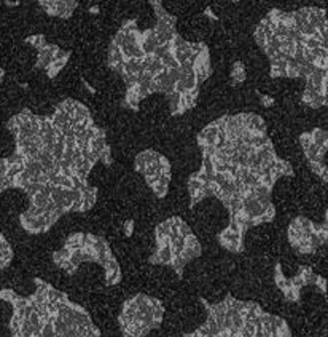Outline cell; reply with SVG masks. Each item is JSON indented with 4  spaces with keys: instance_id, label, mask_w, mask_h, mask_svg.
<instances>
[{
    "instance_id": "13",
    "label": "cell",
    "mask_w": 328,
    "mask_h": 337,
    "mask_svg": "<svg viewBox=\"0 0 328 337\" xmlns=\"http://www.w3.org/2000/svg\"><path fill=\"white\" fill-rule=\"evenodd\" d=\"M300 144L308 160V165L314 174L327 184L328 167H327V152H328V133L324 128H314L300 134Z\"/></svg>"
},
{
    "instance_id": "7",
    "label": "cell",
    "mask_w": 328,
    "mask_h": 337,
    "mask_svg": "<svg viewBox=\"0 0 328 337\" xmlns=\"http://www.w3.org/2000/svg\"><path fill=\"white\" fill-rule=\"evenodd\" d=\"M53 264L66 272L75 275L78 267L85 262H93L102 267L105 275V286H115L121 281V267L115 258L110 244L104 237L89 232H73L67 237L64 246L53 254Z\"/></svg>"
},
{
    "instance_id": "22",
    "label": "cell",
    "mask_w": 328,
    "mask_h": 337,
    "mask_svg": "<svg viewBox=\"0 0 328 337\" xmlns=\"http://www.w3.org/2000/svg\"><path fill=\"white\" fill-rule=\"evenodd\" d=\"M82 82H83V85H85V88H86V90H88V91H89V93H91V94H94V93H96V90H94L93 87H91V85H89L88 82H86V80H85V78H82Z\"/></svg>"
},
{
    "instance_id": "20",
    "label": "cell",
    "mask_w": 328,
    "mask_h": 337,
    "mask_svg": "<svg viewBox=\"0 0 328 337\" xmlns=\"http://www.w3.org/2000/svg\"><path fill=\"white\" fill-rule=\"evenodd\" d=\"M123 230H124V237L131 238L132 233H134V219H126L124 225H123Z\"/></svg>"
},
{
    "instance_id": "23",
    "label": "cell",
    "mask_w": 328,
    "mask_h": 337,
    "mask_svg": "<svg viewBox=\"0 0 328 337\" xmlns=\"http://www.w3.org/2000/svg\"><path fill=\"white\" fill-rule=\"evenodd\" d=\"M3 3L7 5V7H18V5H19L18 0H16V2H15V0H5Z\"/></svg>"
},
{
    "instance_id": "24",
    "label": "cell",
    "mask_w": 328,
    "mask_h": 337,
    "mask_svg": "<svg viewBox=\"0 0 328 337\" xmlns=\"http://www.w3.org/2000/svg\"><path fill=\"white\" fill-rule=\"evenodd\" d=\"M88 11H89L91 15H99V13H101V8L97 7V5H94V7H89Z\"/></svg>"
},
{
    "instance_id": "16",
    "label": "cell",
    "mask_w": 328,
    "mask_h": 337,
    "mask_svg": "<svg viewBox=\"0 0 328 337\" xmlns=\"http://www.w3.org/2000/svg\"><path fill=\"white\" fill-rule=\"evenodd\" d=\"M15 258V251L11 248V244L8 243V240L5 238V235L0 232V270H5L11 265Z\"/></svg>"
},
{
    "instance_id": "19",
    "label": "cell",
    "mask_w": 328,
    "mask_h": 337,
    "mask_svg": "<svg viewBox=\"0 0 328 337\" xmlns=\"http://www.w3.org/2000/svg\"><path fill=\"white\" fill-rule=\"evenodd\" d=\"M257 94H258V98H260V104L263 107H273L274 106V98L273 96H269V94H263V93H258L257 91Z\"/></svg>"
},
{
    "instance_id": "14",
    "label": "cell",
    "mask_w": 328,
    "mask_h": 337,
    "mask_svg": "<svg viewBox=\"0 0 328 337\" xmlns=\"http://www.w3.org/2000/svg\"><path fill=\"white\" fill-rule=\"evenodd\" d=\"M37 50V59H35V69L45 71L48 78H54L59 75V72L67 66L70 59V51L61 50L54 43L43 42Z\"/></svg>"
},
{
    "instance_id": "2",
    "label": "cell",
    "mask_w": 328,
    "mask_h": 337,
    "mask_svg": "<svg viewBox=\"0 0 328 337\" xmlns=\"http://www.w3.org/2000/svg\"><path fill=\"white\" fill-rule=\"evenodd\" d=\"M201 168L188 178L190 208L217 198L228 211V225L217 235L228 253L241 254L249 230L276 219L273 190L280 178H293L289 160L277 155L261 115H222L196 136Z\"/></svg>"
},
{
    "instance_id": "11",
    "label": "cell",
    "mask_w": 328,
    "mask_h": 337,
    "mask_svg": "<svg viewBox=\"0 0 328 337\" xmlns=\"http://www.w3.org/2000/svg\"><path fill=\"white\" fill-rule=\"evenodd\" d=\"M290 246L301 256L315 254L320 246L327 244L328 225L327 219L324 224H315L306 216H296L292 219L289 230H287Z\"/></svg>"
},
{
    "instance_id": "1",
    "label": "cell",
    "mask_w": 328,
    "mask_h": 337,
    "mask_svg": "<svg viewBox=\"0 0 328 337\" xmlns=\"http://www.w3.org/2000/svg\"><path fill=\"white\" fill-rule=\"evenodd\" d=\"M15 150L0 157V193L22 192L29 208L19 224L31 235L51 230L62 216L86 213L97 202L89 174L97 163L110 167L112 149L105 130L77 99H64L53 113L22 109L8 118Z\"/></svg>"
},
{
    "instance_id": "15",
    "label": "cell",
    "mask_w": 328,
    "mask_h": 337,
    "mask_svg": "<svg viewBox=\"0 0 328 337\" xmlns=\"http://www.w3.org/2000/svg\"><path fill=\"white\" fill-rule=\"evenodd\" d=\"M40 7L50 16L69 19L78 7V0H38Z\"/></svg>"
},
{
    "instance_id": "6",
    "label": "cell",
    "mask_w": 328,
    "mask_h": 337,
    "mask_svg": "<svg viewBox=\"0 0 328 337\" xmlns=\"http://www.w3.org/2000/svg\"><path fill=\"white\" fill-rule=\"evenodd\" d=\"M206 321L187 337H290L292 329L284 318L264 312L261 305L239 300L226 294L218 304L201 298Z\"/></svg>"
},
{
    "instance_id": "18",
    "label": "cell",
    "mask_w": 328,
    "mask_h": 337,
    "mask_svg": "<svg viewBox=\"0 0 328 337\" xmlns=\"http://www.w3.org/2000/svg\"><path fill=\"white\" fill-rule=\"evenodd\" d=\"M24 42H26L27 45H31V47L37 48V47H40V45H42L43 42H47V38H45L43 34H35V36L27 37V38L24 40Z\"/></svg>"
},
{
    "instance_id": "3",
    "label": "cell",
    "mask_w": 328,
    "mask_h": 337,
    "mask_svg": "<svg viewBox=\"0 0 328 337\" xmlns=\"http://www.w3.org/2000/svg\"><path fill=\"white\" fill-rule=\"evenodd\" d=\"M153 27L140 29L137 19H126L113 36L107 51V66L123 78V106L139 112L143 99L155 93L169 101L172 117L196 107L199 90L212 74L209 47L190 42L177 31V18L161 0H150Z\"/></svg>"
},
{
    "instance_id": "25",
    "label": "cell",
    "mask_w": 328,
    "mask_h": 337,
    "mask_svg": "<svg viewBox=\"0 0 328 337\" xmlns=\"http://www.w3.org/2000/svg\"><path fill=\"white\" fill-rule=\"evenodd\" d=\"M233 2H234V3H238V2H239V0H233Z\"/></svg>"
},
{
    "instance_id": "4",
    "label": "cell",
    "mask_w": 328,
    "mask_h": 337,
    "mask_svg": "<svg viewBox=\"0 0 328 337\" xmlns=\"http://www.w3.org/2000/svg\"><path fill=\"white\" fill-rule=\"evenodd\" d=\"M327 11L319 7L273 8L253 32L255 43L271 64V78H303V102L311 109L327 106Z\"/></svg>"
},
{
    "instance_id": "5",
    "label": "cell",
    "mask_w": 328,
    "mask_h": 337,
    "mask_svg": "<svg viewBox=\"0 0 328 337\" xmlns=\"http://www.w3.org/2000/svg\"><path fill=\"white\" fill-rule=\"evenodd\" d=\"M35 289L21 296L15 289H0V302L10 304V334L15 337H99L101 329L82 305L69 299L47 280L34 278Z\"/></svg>"
},
{
    "instance_id": "21",
    "label": "cell",
    "mask_w": 328,
    "mask_h": 337,
    "mask_svg": "<svg viewBox=\"0 0 328 337\" xmlns=\"http://www.w3.org/2000/svg\"><path fill=\"white\" fill-rule=\"evenodd\" d=\"M204 15H206L209 19H212V21H218V16L214 13V11H212V8H210V7H207V8L204 10Z\"/></svg>"
},
{
    "instance_id": "17",
    "label": "cell",
    "mask_w": 328,
    "mask_h": 337,
    "mask_svg": "<svg viewBox=\"0 0 328 337\" xmlns=\"http://www.w3.org/2000/svg\"><path fill=\"white\" fill-rule=\"evenodd\" d=\"M229 77H231V85H233V87H238V85L244 83L245 82V66H244V62L236 61L234 64L231 66V74H229Z\"/></svg>"
},
{
    "instance_id": "8",
    "label": "cell",
    "mask_w": 328,
    "mask_h": 337,
    "mask_svg": "<svg viewBox=\"0 0 328 337\" xmlns=\"http://www.w3.org/2000/svg\"><path fill=\"white\" fill-rule=\"evenodd\" d=\"M155 253L150 256L152 265L172 268L178 278L183 277L185 267L203 254L198 237L185 221L178 216L159 222L155 228Z\"/></svg>"
},
{
    "instance_id": "10",
    "label": "cell",
    "mask_w": 328,
    "mask_h": 337,
    "mask_svg": "<svg viewBox=\"0 0 328 337\" xmlns=\"http://www.w3.org/2000/svg\"><path fill=\"white\" fill-rule=\"evenodd\" d=\"M134 169L143 176L145 184L156 198H164L169 193L171 162L163 153L153 149L139 152L134 158Z\"/></svg>"
},
{
    "instance_id": "9",
    "label": "cell",
    "mask_w": 328,
    "mask_h": 337,
    "mask_svg": "<svg viewBox=\"0 0 328 337\" xmlns=\"http://www.w3.org/2000/svg\"><path fill=\"white\" fill-rule=\"evenodd\" d=\"M166 308L163 302L153 296L137 293L124 300L118 315V326L126 337L148 336L155 329H159L164 319Z\"/></svg>"
},
{
    "instance_id": "12",
    "label": "cell",
    "mask_w": 328,
    "mask_h": 337,
    "mask_svg": "<svg viewBox=\"0 0 328 337\" xmlns=\"http://www.w3.org/2000/svg\"><path fill=\"white\" fill-rule=\"evenodd\" d=\"M274 283L279 288V291H282V294H284V300L289 302V304H298L301 299L303 288L309 286V284L317 286L324 296L327 294V278L317 275L312 270V267H308V265H300L295 277L287 278L284 275V272H282L280 264L277 262L274 267Z\"/></svg>"
}]
</instances>
